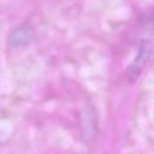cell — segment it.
I'll list each match as a JSON object with an SVG mask.
<instances>
[{"label": "cell", "instance_id": "obj_1", "mask_svg": "<svg viewBox=\"0 0 154 154\" xmlns=\"http://www.w3.org/2000/svg\"><path fill=\"white\" fill-rule=\"evenodd\" d=\"M153 52H154V46H153L150 40H146L144 38V40H142L140 42L136 57L128 65V67L125 70V77H126L129 83L132 84L140 78L144 66L150 60V58L153 55Z\"/></svg>", "mask_w": 154, "mask_h": 154}, {"label": "cell", "instance_id": "obj_2", "mask_svg": "<svg viewBox=\"0 0 154 154\" xmlns=\"http://www.w3.org/2000/svg\"><path fill=\"white\" fill-rule=\"evenodd\" d=\"M32 36V32L30 30V28L28 26H20L17 28L11 35H10V43L14 47H19V46H24L26 43L30 42Z\"/></svg>", "mask_w": 154, "mask_h": 154}]
</instances>
